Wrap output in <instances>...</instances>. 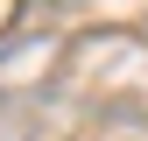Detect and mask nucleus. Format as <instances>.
<instances>
[]
</instances>
